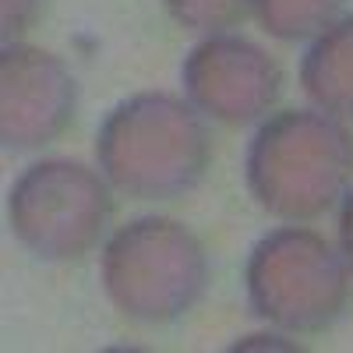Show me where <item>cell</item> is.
Listing matches in <instances>:
<instances>
[{"mask_svg":"<svg viewBox=\"0 0 353 353\" xmlns=\"http://www.w3.org/2000/svg\"><path fill=\"white\" fill-rule=\"evenodd\" d=\"M106 181L138 201H170L201 184L212 141L201 113L170 92H138L113 106L96 138Z\"/></svg>","mask_w":353,"mask_h":353,"instance_id":"obj_1","label":"cell"},{"mask_svg":"<svg viewBox=\"0 0 353 353\" xmlns=\"http://www.w3.org/2000/svg\"><path fill=\"white\" fill-rule=\"evenodd\" d=\"M248 188L279 219H318L353 181V134L325 110H283L248 145Z\"/></svg>","mask_w":353,"mask_h":353,"instance_id":"obj_2","label":"cell"},{"mask_svg":"<svg viewBox=\"0 0 353 353\" xmlns=\"http://www.w3.org/2000/svg\"><path fill=\"white\" fill-rule=\"evenodd\" d=\"M209 276L201 241L166 216H141L121 226L103 251L106 297L145 325H166L194 311L209 290Z\"/></svg>","mask_w":353,"mask_h":353,"instance_id":"obj_3","label":"cell"},{"mask_svg":"<svg viewBox=\"0 0 353 353\" xmlns=\"http://www.w3.org/2000/svg\"><path fill=\"white\" fill-rule=\"evenodd\" d=\"M248 304L286 332H321L350 304V276L332 244L314 230L283 226L248 258Z\"/></svg>","mask_w":353,"mask_h":353,"instance_id":"obj_4","label":"cell"},{"mask_svg":"<svg viewBox=\"0 0 353 353\" xmlns=\"http://www.w3.org/2000/svg\"><path fill=\"white\" fill-rule=\"evenodd\" d=\"M11 230L43 261H78L110 226L113 198L106 181L81 163L43 159L11 188Z\"/></svg>","mask_w":353,"mask_h":353,"instance_id":"obj_5","label":"cell"},{"mask_svg":"<svg viewBox=\"0 0 353 353\" xmlns=\"http://www.w3.org/2000/svg\"><path fill=\"white\" fill-rule=\"evenodd\" d=\"M184 92L194 110L223 124H251L269 113L283 92V71L258 43L244 36H209L184 57Z\"/></svg>","mask_w":353,"mask_h":353,"instance_id":"obj_6","label":"cell"},{"mask_svg":"<svg viewBox=\"0 0 353 353\" xmlns=\"http://www.w3.org/2000/svg\"><path fill=\"white\" fill-rule=\"evenodd\" d=\"M78 106L74 74L39 46L8 43L0 53V141L28 152L57 141Z\"/></svg>","mask_w":353,"mask_h":353,"instance_id":"obj_7","label":"cell"},{"mask_svg":"<svg viewBox=\"0 0 353 353\" xmlns=\"http://www.w3.org/2000/svg\"><path fill=\"white\" fill-rule=\"evenodd\" d=\"M301 85L332 117L353 121V14L332 21L301 61Z\"/></svg>","mask_w":353,"mask_h":353,"instance_id":"obj_8","label":"cell"},{"mask_svg":"<svg viewBox=\"0 0 353 353\" xmlns=\"http://www.w3.org/2000/svg\"><path fill=\"white\" fill-rule=\"evenodd\" d=\"M251 8L265 25V32L293 43L321 36L332 21H339L346 0H251Z\"/></svg>","mask_w":353,"mask_h":353,"instance_id":"obj_9","label":"cell"},{"mask_svg":"<svg viewBox=\"0 0 353 353\" xmlns=\"http://www.w3.org/2000/svg\"><path fill=\"white\" fill-rule=\"evenodd\" d=\"M170 18L181 25V28H191V32H219V28H230L237 25L251 0H163Z\"/></svg>","mask_w":353,"mask_h":353,"instance_id":"obj_10","label":"cell"},{"mask_svg":"<svg viewBox=\"0 0 353 353\" xmlns=\"http://www.w3.org/2000/svg\"><path fill=\"white\" fill-rule=\"evenodd\" d=\"M36 4L39 0H4V39L8 43L28 28V21L36 14Z\"/></svg>","mask_w":353,"mask_h":353,"instance_id":"obj_11","label":"cell"},{"mask_svg":"<svg viewBox=\"0 0 353 353\" xmlns=\"http://www.w3.org/2000/svg\"><path fill=\"white\" fill-rule=\"evenodd\" d=\"M339 244H343L346 265L353 269V194H346L343 209H339Z\"/></svg>","mask_w":353,"mask_h":353,"instance_id":"obj_12","label":"cell"}]
</instances>
